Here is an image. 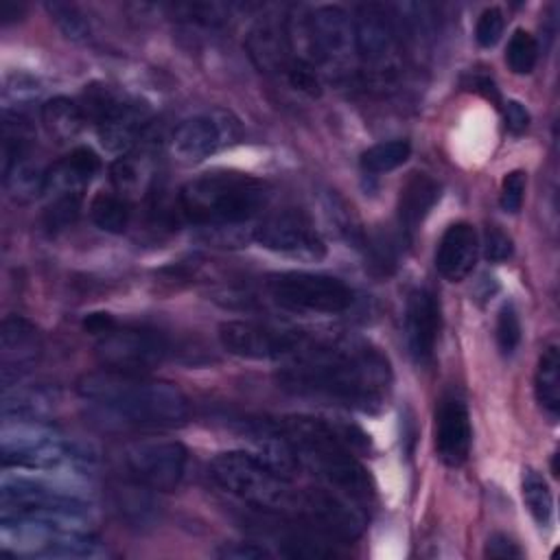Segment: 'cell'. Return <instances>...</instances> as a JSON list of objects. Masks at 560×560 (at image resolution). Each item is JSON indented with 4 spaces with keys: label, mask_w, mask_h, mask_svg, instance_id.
I'll return each instance as SVG.
<instances>
[{
    "label": "cell",
    "mask_w": 560,
    "mask_h": 560,
    "mask_svg": "<svg viewBox=\"0 0 560 560\" xmlns=\"http://www.w3.org/2000/svg\"><path fill=\"white\" fill-rule=\"evenodd\" d=\"M282 389L343 405L378 409L392 385V368L383 352L361 341H313L276 374Z\"/></svg>",
    "instance_id": "obj_1"
},
{
    "label": "cell",
    "mask_w": 560,
    "mask_h": 560,
    "mask_svg": "<svg viewBox=\"0 0 560 560\" xmlns=\"http://www.w3.org/2000/svg\"><path fill=\"white\" fill-rule=\"evenodd\" d=\"M267 422L291 448L300 468L311 470L335 492L352 501L372 499V479L354 457V448L368 440L359 429L311 416L267 418Z\"/></svg>",
    "instance_id": "obj_2"
},
{
    "label": "cell",
    "mask_w": 560,
    "mask_h": 560,
    "mask_svg": "<svg viewBox=\"0 0 560 560\" xmlns=\"http://www.w3.org/2000/svg\"><path fill=\"white\" fill-rule=\"evenodd\" d=\"M77 392L101 422L116 427L171 429L184 424L190 413L188 398L177 385L133 372L105 370L85 374Z\"/></svg>",
    "instance_id": "obj_3"
},
{
    "label": "cell",
    "mask_w": 560,
    "mask_h": 560,
    "mask_svg": "<svg viewBox=\"0 0 560 560\" xmlns=\"http://www.w3.org/2000/svg\"><path fill=\"white\" fill-rule=\"evenodd\" d=\"M267 203L262 179L238 171H212L186 182L179 208L195 225L225 228L254 219Z\"/></svg>",
    "instance_id": "obj_4"
},
{
    "label": "cell",
    "mask_w": 560,
    "mask_h": 560,
    "mask_svg": "<svg viewBox=\"0 0 560 560\" xmlns=\"http://www.w3.org/2000/svg\"><path fill=\"white\" fill-rule=\"evenodd\" d=\"M208 475L223 492L265 514H298L302 488H295L291 483V477L276 470L258 453H219L210 459Z\"/></svg>",
    "instance_id": "obj_5"
},
{
    "label": "cell",
    "mask_w": 560,
    "mask_h": 560,
    "mask_svg": "<svg viewBox=\"0 0 560 560\" xmlns=\"http://www.w3.org/2000/svg\"><path fill=\"white\" fill-rule=\"evenodd\" d=\"M0 444L4 468L79 472L94 464V453L88 446L48 429L44 422H4Z\"/></svg>",
    "instance_id": "obj_6"
},
{
    "label": "cell",
    "mask_w": 560,
    "mask_h": 560,
    "mask_svg": "<svg viewBox=\"0 0 560 560\" xmlns=\"http://www.w3.org/2000/svg\"><path fill=\"white\" fill-rule=\"evenodd\" d=\"M2 514H28L46 516L72 523H90L92 501L72 486L39 475H11L4 472L0 481Z\"/></svg>",
    "instance_id": "obj_7"
},
{
    "label": "cell",
    "mask_w": 560,
    "mask_h": 560,
    "mask_svg": "<svg viewBox=\"0 0 560 560\" xmlns=\"http://www.w3.org/2000/svg\"><path fill=\"white\" fill-rule=\"evenodd\" d=\"M96 348L109 370L133 374L151 370L177 352L166 332L142 324H120L114 317L96 335Z\"/></svg>",
    "instance_id": "obj_8"
},
{
    "label": "cell",
    "mask_w": 560,
    "mask_h": 560,
    "mask_svg": "<svg viewBox=\"0 0 560 560\" xmlns=\"http://www.w3.org/2000/svg\"><path fill=\"white\" fill-rule=\"evenodd\" d=\"M219 341L225 352L256 361L293 359L313 343L304 330L256 319L223 322L219 326Z\"/></svg>",
    "instance_id": "obj_9"
},
{
    "label": "cell",
    "mask_w": 560,
    "mask_h": 560,
    "mask_svg": "<svg viewBox=\"0 0 560 560\" xmlns=\"http://www.w3.org/2000/svg\"><path fill=\"white\" fill-rule=\"evenodd\" d=\"M273 302L291 311L311 313H343L354 302V291L335 276L311 271H280L265 280Z\"/></svg>",
    "instance_id": "obj_10"
},
{
    "label": "cell",
    "mask_w": 560,
    "mask_h": 560,
    "mask_svg": "<svg viewBox=\"0 0 560 560\" xmlns=\"http://www.w3.org/2000/svg\"><path fill=\"white\" fill-rule=\"evenodd\" d=\"M354 48L365 70L376 79H392L400 63L398 26L383 4H359L352 18Z\"/></svg>",
    "instance_id": "obj_11"
},
{
    "label": "cell",
    "mask_w": 560,
    "mask_h": 560,
    "mask_svg": "<svg viewBox=\"0 0 560 560\" xmlns=\"http://www.w3.org/2000/svg\"><path fill=\"white\" fill-rule=\"evenodd\" d=\"M83 109L85 116L94 120L103 147L114 153L125 155L147 127V112L138 103L120 98L107 88L92 90Z\"/></svg>",
    "instance_id": "obj_12"
},
{
    "label": "cell",
    "mask_w": 560,
    "mask_h": 560,
    "mask_svg": "<svg viewBox=\"0 0 560 560\" xmlns=\"http://www.w3.org/2000/svg\"><path fill=\"white\" fill-rule=\"evenodd\" d=\"M122 462L138 486L171 492L184 479L188 451L175 440H147L127 446Z\"/></svg>",
    "instance_id": "obj_13"
},
{
    "label": "cell",
    "mask_w": 560,
    "mask_h": 560,
    "mask_svg": "<svg viewBox=\"0 0 560 560\" xmlns=\"http://www.w3.org/2000/svg\"><path fill=\"white\" fill-rule=\"evenodd\" d=\"M241 138V122L228 109H210L182 120L171 138V151L182 162H201Z\"/></svg>",
    "instance_id": "obj_14"
},
{
    "label": "cell",
    "mask_w": 560,
    "mask_h": 560,
    "mask_svg": "<svg viewBox=\"0 0 560 560\" xmlns=\"http://www.w3.org/2000/svg\"><path fill=\"white\" fill-rule=\"evenodd\" d=\"M306 37L313 57L335 74L346 72L357 59L354 22L337 4H324L311 11Z\"/></svg>",
    "instance_id": "obj_15"
},
{
    "label": "cell",
    "mask_w": 560,
    "mask_h": 560,
    "mask_svg": "<svg viewBox=\"0 0 560 560\" xmlns=\"http://www.w3.org/2000/svg\"><path fill=\"white\" fill-rule=\"evenodd\" d=\"M254 241L276 254H287L302 260H319L326 254L324 238L313 221L293 208L271 212L254 228Z\"/></svg>",
    "instance_id": "obj_16"
},
{
    "label": "cell",
    "mask_w": 560,
    "mask_h": 560,
    "mask_svg": "<svg viewBox=\"0 0 560 560\" xmlns=\"http://www.w3.org/2000/svg\"><path fill=\"white\" fill-rule=\"evenodd\" d=\"M322 536L352 542L365 529V516L350 505V499L332 488H304L298 514L293 516Z\"/></svg>",
    "instance_id": "obj_17"
},
{
    "label": "cell",
    "mask_w": 560,
    "mask_h": 560,
    "mask_svg": "<svg viewBox=\"0 0 560 560\" xmlns=\"http://www.w3.org/2000/svg\"><path fill=\"white\" fill-rule=\"evenodd\" d=\"M440 326L442 313L438 295L431 289H413L405 306V339L409 354L418 365L433 361Z\"/></svg>",
    "instance_id": "obj_18"
},
{
    "label": "cell",
    "mask_w": 560,
    "mask_h": 560,
    "mask_svg": "<svg viewBox=\"0 0 560 560\" xmlns=\"http://www.w3.org/2000/svg\"><path fill=\"white\" fill-rule=\"evenodd\" d=\"M42 354V337L39 330L20 315L4 317L0 326V370L2 385L9 389L18 383L31 368H35Z\"/></svg>",
    "instance_id": "obj_19"
},
{
    "label": "cell",
    "mask_w": 560,
    "mask_h": 560,
    "mask_svg": "<svg viewBox=\"0 0 560 560\" xmlns=\"http://www.w3.org/2000/svg\"><path fill=\"white\" fill-rule=\"evenodd\" d=\"M472 442L470 416L457 394H444L435 409V453L442 464L455 468L468 459Z\"/></svg>",
    "instance_id": "obj_20"
},
{
    "label": "cell",
    "mask_w": 560,
    "mask_h": 560,
    "mask_svg": "<svg viewBox=\"0 0 560 560\" xmlns=\"http://www.w3.org/2000/svg\"><path fill=\"white\" fill-rule=\"evenodd\" d=\"M247 52L256 68L267 74H282L287 77L293 61L300 57L293 50L291 33L282 22L276 20H260L245 39Z\"/></svg>",
    "instance_id": "obj_21"
},
{
    "label": "cell",
    "mask_w": 560,
    "mask_h": 560,
    "mask_svg": "<svg viewBox=\"0 0 560 560\" xmlns=\"http://www.w3.org/2000/svg\"><path fill=\"white\" fill-rule=\"evenodd\" d=\"M477 232L470 223L457 221L446 228L435 249V269L451 282L464 280L477 260Z\"/></svg>",
    "instance_id": "obj_22"
},
{
    "label": "cell",
    "mask_w": 560,
    "mask_h": 560,
    "mask_svg": "<svg viewBox=\"0 0 560 560\" xmlns=\"http://www.w3.org/2000/svg\"><path fill=\"white\" fill-rule=\"evenodd\" d=\"M440 199V184L427 173H411L398 195V225L402 238H411L429 210Z\"/></svg>",
    "instance_id": "obj_23"
},
{
    "label": "cell",
    "mask_w": 560,
    "mask_h": 560,
    "mask_svg": "<svg viewBox=\"0 0 560 560\" xmlns=\"http://www.w3.org/2000/svg\"><path fill=\"white\" fill-rule=\"evenodd\" d=\"M98 168L101 158L88 147H77L46 171V192H81Z\"/></svg>",
    "instance_id": "obj_24"
},
{
    "label": "cell",
    "mask_w": 560,
    "mask_h": 560,
    "mask_svg": "<svg viewBox=\"0 0 560 560\" xmlns=\"http://www.w3.org/2000/svg\"><path fill=\"white\" fill-rule=\"evenodd\" d=\"M57 396L48 387H15L2 396L4 422H46L55 411Z\"/></svg>",
    "instance_id": "obj_25"
},
{
    "label": "cell",
    "mask_w": 560,
    "mask_h": 560,
    "mask_svg": "<svg viewBox=\"0 0 560 560\" xmlns=\"http://www.w3.org/2000/svg\"><path fill=\"white\" fill-rule=\"evenodd\" d=\"M88 116L83 105H79L72 98L55 96L42 105V122L48 131V136L57 142L72 140L85 125Z\"/></svg>",
    "instance_id": "obj_26"
},
{
    "label": "cell",
    "mask_w": 560,
    "mask_h": 560,
    "mask_svg": "<svg viewBox=\"0 0 560 560\" xmlns=\"http://www.w3.org/2000/svg\"><path fill=\"white\" fill-rule=\"evenodd\" d=\"M534 389L542 411L556 420L560 411V352L556 343H549L538 357Z\"/></svg>",
    "instance_id": "obj_27"
},
{
    "label": "cell",
    "mask_w": 560,
    "mask_h": 560,
    "mask_svg": "<svg viewBox=\"0 0 560 560\" xmlns=\"http://www.w3.org/2000/svg\"><path fill=\"white\" fill-rule=\"evenodd\" d=\"M90 217L94 225L109 234H122L129 228V199L116 192H96L90 201Z\"/></svg>",
    "instance_id": "obj_28"
},
{
    "label": "cell",
    "mask_w": 560,
    "mask_h": 560,
    "mask_svg": "<svg viewBox=\"0 0 560 560\" xmlns=\"http://www.w3.org/2000/svg\"><path fill=\"white\" fill-rule=\"evenodd\" d=\"M2 179H4V186L11 192V197L18 201H28V199L46 192V171H42L28 158L4 168Z\"/></svg>",
    "instance_id": "obj_29"
},
{
    "label": "cell",
    "mask_w": 560,
    "mask_h": 560,
    "mask_svg": "<svg viewBox=\"0 0 560 560\" xmlns=\"http://www.w3.org/2000/svg\"><path fill=\"white\" fill-rule=\"evenodd\" d=\"M521 490H523V501H525L532 518L540 527H549L551 518H553V497H551V490H549L545 477L540 472H536L534 468H525Z\"/></svg>",
    "instance_id": "obj_30"
},
{
    "label": "cell",
    "mask_w": 560,
    "mask_h": 560,
    "mask_svg": "<svg viewBox=\"0 0 560 560\" xmlns=\"http://www.w3.org/2000/svg\"><path fill=\"white\" fill-rule=\"evenodd\" d=\"M411 155V144L407 140H387L370 147L361 155V168L372 175L389 173L402 166Z\"/></svg>",
    "instance_id": "obj_31"
},
{
    "label": "cell",
    "mask_w": 560,
    "mask_h": 560,
    "mask_svg": "<svg viewBox=\"0 0 560 560\" xmlns=\"http://www.w3.org/2000/svg\"><path fill=\"white\" fill-rule=\"evenodd\" d=\"M112 182L116 186V190L122 195V197H129V195H136L140 190H144L149 186V166L144 160H138L136 155H120L112 168Z\"/></svg>",
    "instance_id": "obj_32"
},
{
    "label": "cell",
    "mask_w": 560,
    "mask_h": 560,
    "mask_svg": "<svg viewBox=\"0 0 560 560\" xmlns=\"http://www.w3.org/2000/svg\"><path fill=\"white\" fill-rule=\"evenodd\" d=\"M505 61L514 74H529L538 61V44L534 35L516 28L508 42Z\"/></svg>",
    "instance_id": "obj_33"
},
{
    "label": "cell",
    "mask_w": 560,
    "mask_h": 560,
    "mask_svg": "<svg viewBox=\"0 0 560 560\" xmlns=\"http://www.w3.org/2000/svg\"><path fill=\"white\" fill-rule=\"evenodd\" d=\"M83 195L81 192H61L55 197V201L44 212V225L50 232H59L70 228L81 212Z\"/></svg>",
    "instance_id": "obj_34"
},
{
    "label": "cell",
    "mask_w": 560,
    "mask_h": 560,
    "mask_svg": "<svg viewBox=\"0 0 560 560\" xmlns=\"http://www.w3.org/2000/svg\"><path fill=\"white\" fill-rule=\"evenodd\" d=\"M46 11L50 13L52 22L59 26V31L72 39V42H81V39H88L90 35V24L85 20V15L74 7V4H68V2H48L46 4Z\"/></svg>",
    "instance_id": "obj_35"
},
{
    "label": "cell",
    "mask_w": 560,
    "mask_h": 560,
    "mask_svg": "<svg viewBox=\"0 0 560 560\" xmlns=\"http://www.w3.org/2000/svg\"><path fill=\"white\" fill-rule=\"evenodd\" d=\"M521 343V319L512 302H505L497 317V346L501 354L510 357Z\"/></svg>",
    "instance_id": "obj_36"
},
{
    "label": "cell",
    "mask_w": 560,
    "mask_h": 560,
    "mask_svg": "<svg viewBox=\"0 0 560 560\" xmlns=\"http://www.w3.org/2000/svg\"><path fill=\"white\" fill-rule=\"evenodd\" d=\"M503 26H505V18H503L501 9L490 7V9L481 11V15L477 20V26H475L477 44L483 46V48L494 46L503 35Z\"/></svg>",
    "instance_id": "obj_37"
},
{
    "label": "cell",
    "mask_w": 560,
    "mask_h": 560,
    "mask_svg": "<svg viewBox=\"0 0 560 560\" xmlns=\"http://www.w3.org/2000/svg\"><path fill=\"white\" fill-rule=\"evenodd\" d=\"M525 186H527V177L523 171H510L503 182H501V195H499V203L505 212H518L525 199Z\"/></svg>",
    "instance_id": "obj_38"
},
{
    "label": "cell",
    "mask_w": 560,
    "mask_h": 560,
    "mask_svg": "<svg viewBox=\"0 0 560 560\" xmlns=\"http://www.w3.org/2000/svg\"><path fill=\"white\" fill-rule=\"evenodd\" d=\"M514 252V245H512V238L499 230L497 225H490L486 230V236H483V254L490 262H503L512 256Z\"/></svg>",
    "instance_id": "obj_39"
},
{
    "label": "cell",
    "mask_w": 560,
    "mask_h": 560,
    "mask_svg": "<svg viewBox=\"0 0 560 560\" xmlns=\"http://www.w3.org/2000/svg\"><path fill=\"white\" fill-rule=\"evenodd\" d=\"M217 556L223 560H262V558H271L273 553L265 545L243 540V542H223L217 549Z\"/></svg>",
    "instance_id": "obj_40"
},
{
    "label": "cell",
    "mask_w": 560,
    "mask_h": 560,
    "mask_svg": "<svg viewBox=\"0 0 560 560\" xmlns=\"http://www.w3.org/2000/svg\"><path fill=\"white\" fill-rule=\"evenodd\" d=\"M37 83L26 79V77H11L7 83H4V90H2V98H4V107H11V105H18V103H24V101H31L33 96H37Z\"/></svg>",
    "instance_id": "obj_41"
},
{
    "label": "cell",
    "mask_w": 560,
    "mask_h": 560,
    "mask_svg": "<svg viewBox=\"0 0 560 560\" xmlns=\"http://www.w3.org/2000/svg\"><path fill=\"white\" fill-rule=\"evenodd\" d=\"M483 553H486V558H494V560H514V558L523 556L521 547L505 534H492L486 542Z\"/></svg>",
    "instance_id": "obj_42"
},
{
    "label": "cell",
    "mask_w": 560,
    "mask_h": 560,
    "mask_svg": "<svg viewBox=\"0 0 560 560\" xmlns=\"http://www.w3.org/2000/svg\"><path fill=\"white\" fill-rule=\"evenodd\" d=\"M503 120H505V127L510 133L518 136L527 129L529 125V112L525 109L523 103L518 101H508L503 103Z\"/></svg>",
    "instance_id": "obj_43"
},
{
    "label": "cell",
    "mask_w": 560,
    "mask_h": 560,
    "mask_svg": "<svg viewBox=\"0 0 560 560\" xmlns=\"http://www.w3.org/2000/svg\"><path fill=\"white\" fill-rule=\"evenodd\" d=\"M24 13V7L22 4H18V2H2L0 4V22L2 24H9V22H15V20H20V15Z\"/></svg>",
    "instance_id": "obj_44"
}]
</instances>
